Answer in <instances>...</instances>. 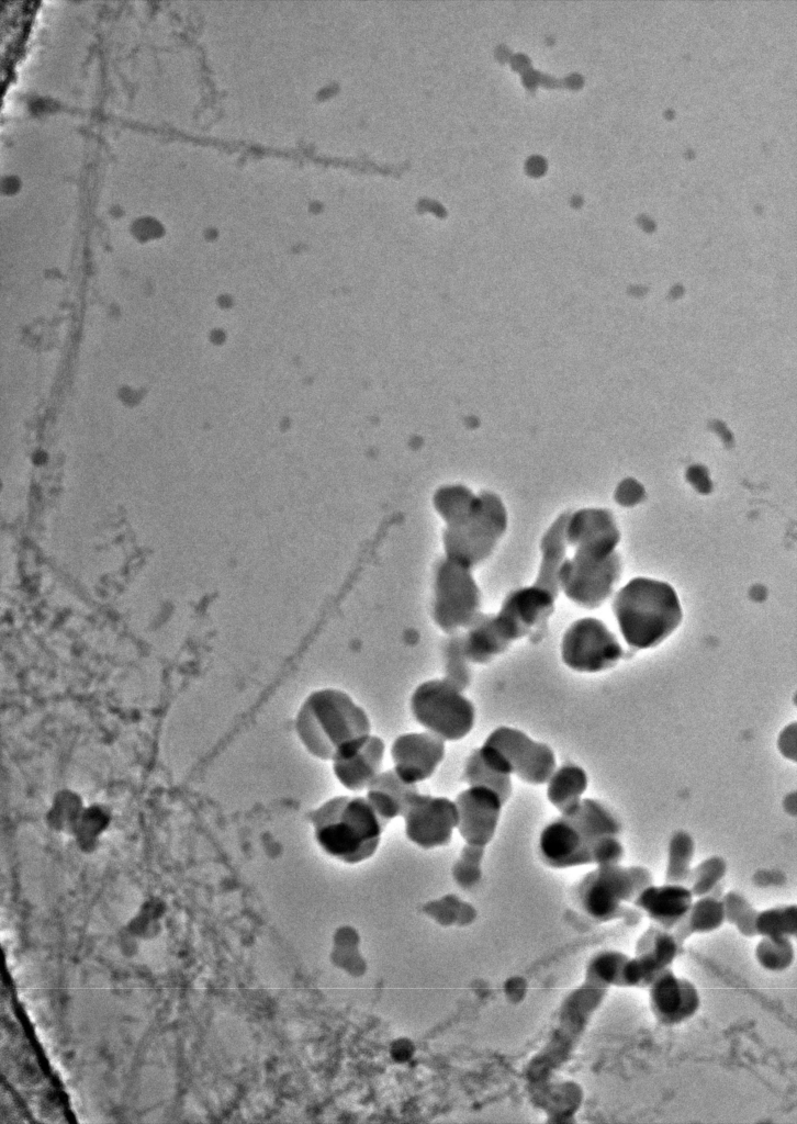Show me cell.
<instances>
[{
  "instance_id": "d4e9b609",
  "label": "cell",
  "mask_w": 797,
  "mask_h": 1124,
  "mask_svg": "<svg viewBox=\"0 0 797 1124\" xmlns=\"http://www.w3.org/2000/svg\"><path fill=\"white\" fill-rule=\"evenodd\" d=\"M587 981L597 987L639 988L632 956L608 949L595 955L587 966Z\"/></svg>"
},
{
  "instance_id": "e575fe53",
  "label": "cell",
  "mask_w": 797,
  "mask_h": 1124,
  "mask_svg": "<svg viewBox=\"0 0 797 1124\" xmlns=\"http://www.w3.org/2000/svg\"><path fill=\"white\" fill-rule=\"evenodd\" d=\"M797 723L793 721L782 729L777 737V749L788 761L797 760Z\"/></svg>"
},
{
  "instance_id": "52a82bcc",
  "label": "cell",
  "mask_w": 797,
  "mask_h": 1124,
  "mask_svg": "<svg viewBox=\"0 0 797 1124\" xmlns=\"http://www.w3.org/2000/svg\"><path fill=\"white\" fill-rule=\"evenodd\" d=\"M482 614V593L473 570L446 557L437 560L431 578L430 616L447 636L463 631Z\"/></svg>"
},
{
  "instance_id": "4fadbf2b",
  "label": "cell",
  "mask_w": 797,
  "mask_h": 1124,
  "mask_svg": "<svg viewBox=\"0 0 797 1124\" xmlns=\"http://www.w3.org/2000/svg\"><path fill=\"white\" fill-rule=\"evenodd\" d=\"M402 818L407 840L423 850L447 846L458 823L453 799L420 791L414 796Z\"/></svg>"
},
{
  "instance_id": "d6a6232c",
  "label": "cell",
  "mask_w": 797,
  "mask_h": 1124,
  "mask_svg": "<svg viewBox=\"0 0 797 1124\" xmlns=\"http://www.w3.org/2000/svg\"><path fill=\"white\" fill-rule=\"evenodd\" d=\"M725 911V922L732 924L740 934L745 937H754L755 917L757 910L740 892L729 890L721 895Z\"/></svg>"
},
{
  "instance_id": "44dd1931",
  "label": "cell",
  "mask_w": 797,
  "mask_h": 1124,
  "mask_svg": "<svg viewBox=\"0 0 797 1124\" xmlns=\"http://www.w3.org/2000/svg\"><path fill=\"white\" fill-rule=\"evenodd\" d=\"M460 639L468 661L478 665L492 662L513 644L501 630L494 612H482L460 632Z\"/></svg>"
},
{
  "instance_id": "ba28073f",
  "label": "cell",
  "mask_w": 797,
  "mask_h": 1124,
  "mask_svg": "<svg viewBox=\"0 0 797 1124\" xmlns=\"http://www.w3.org/2000/svg\"><path fill=\"white\" fill-rule=\"evenodd\" d=\"M409 710L424 730L446 742L464 739L475 723L473 702L444 677L418 684L409 697Z\"/></svg>"
},
{
  "instance_id": "d6986e66",
  "label": "cell",
  "mask_w": 797,
  "mask_h": 1124,
  "mask_svg": "<svg viewBox=\"0 0 797 1124\" xmlns=\"http://www.w3.org/2000/svg\"><path fill=\"white\" fill-rule=\"evenodd\" d=\"M384 754L383 739L371 734L359 749L332 762L333 774L347 790H366L381 772Z\"/></svg>"
},
{
  "instance_id": "1f68e13d",
  "label": "cell",
  "mask_w": 797,
  "mask_h": 1124,
  "mask_svg": "<svg viewBox=\"0 0 797 1124\" xmlns=\"http://www.w3.org/2000/svg\"><path fill=\"white\" fill-rule=\"evenodd\" d=\"M727 873L726 861L717 855L701 861L691 869L686 886L694 898L703 897L715 892L720 888V883Z\"/></svg>"
},
{
  "instance_id": "cb8c5ba5",
  "label": "cell",
  "mask_w": 797,
  "mask_h": 1124,
  "mask_svg": "<svg viewBox=\"0 0 797 1124\" xmlns=\"http://www.w3.org/2000/svg\"><path fill=\"white\" fill-rule=\"evenodd\" d=\"M546 796L551 806L560 813L575 809L584 798L588 776L586 771L574 763L557 766L547 783Z\"/></svg>"
},
{
  "instance_id": "836d02e7",
  "label": "cell",
  "mask_w": 797,
  "mask_h": 1124,
  "mask_svg": "<svg viewBox=\"0 0 797 1124\" xmlns=\"http://www.w3.org/2000/svg\"><path fill=\"white\" fill-rule=\"evenodd\" d=\"M444 649V678L465 690L471 683L470 662L461 645L460 632L448 636Z\"/></svg>"
},
{
  "instance_id": "8fae6325",
  "label": "cell",
  "mask_w": 797,
  "mask_h": 1124,
  "mask_svg": "<svg viewBox=\"0 0 797 1124\" xmlns=\"http://www.w3.org/2000/svg\"><path fill=\"white\" fill-rule=\"evenodd\" d=\"M560 656L568 668L593 674L614 667L625 656V651L604 621L583 617L564 630Z\"/></svg>"
},
{
  "instance_id": "484cf974",
  "label": "cell",
  "mask_w": 797,
  "mask_h": 1124,
  "mask_svg": "<svg viewBox=\"0 0 797 1124\" xmlns=\"http://www.w3.org/2000/svg\"><path fill=\"white\" fill-rule=\"evenodd\" d=\"M721 895L716 890L693 900L687 913L672 930L682 944L695 934L711 933L722 926L725 911Z\"/></svg>"
},
{
  "instance_id": "277c9868",
  "label": "cell",
  "mask_w": 797,
  "mask_h": 1124,
  "mask_svg": "<svg viewBox=\"0 0 797 1124\" xmlns=\"http://www.w3.org/2000/svg\"><path fill=\"white\" fill-rule=\"evenodd\" d=\"M611 608L621 636L636 650L659 645L683 618L673 586L650 577L630 580L615 594Z\"/></svg>"
},
{
  "instance_id": "e0dca14e",
  "label": "cell",
  "mask_w": 797,
  "mask_h": 1124,
  "mask_svg": "<svg viewBox=\"0 0 797 1124\" xmlns=\"http://www.w3.org/2000/svg\"><path fill=\"white\" fill-rule=\"evenodd\" d=\"M565 538L574 552L607 555L617 551L620 531L608 509L585 507L568 512Z\"/></svg>"
},
{
  "instance_id": "5bb4252c",
  "label": "cell",
  "mask_w": 797,
  "mask_h": 1124,
  "mask_svg": "<svg viewBox=\"0 0 797 1124\" xmlns=\"http://www.w3.org/2000/svg\"><path fill=\"white\" fill-rule=\"evenodd\" d=\"M458 812L457 831L464 843L486 847L494 839L502 809L499 795L483 786H467L453 799Z\"/></svg>"
},
{
  "instance_id": "2e32d148",
  "label": "cell",
  "mask_w": 797,
  "mask_h": 1124,
  "mask_svg": "<svg viewBox=\"0 0 797 1124\" xmlns=\"http://www.w3.org/2000/svg\"><path fill=\"white\" fill-rule=\"evenodd\" d=\"M647 988L651 1012L664 1026L681 1024L699 1010L697 987L689 979L676 975L671 967L656 974Z\"/></svg>"
},
{
  "instance_id": "6da1fadb",
  "label": "cell",
  "mask_w": 797,
  "mask_h": 1124,
  "mask_svg": "<svg viewBox=\"0 0 797 1124\" xmlns=\"http://www.w3.org/2000/svg\"><path fill=\"white\" fill-rule=\"evenodd\" d=\"M621 824L602 801L583 798L575 809L548 822L538 839L541 861L555 869L620 863Z\"/></svg>"
},
{
  "instance_id": "ac0fdd59",
  "label": "cell",
  "mask_w": 797,
  "mask_h": 1124,
  "mask_svg": "<svg viewBox=\"0 0 797 1124\" xmlns=\"http://www.w3.org/2000/svg\"><path fill=\"white\" fill-rule=\"evenodd\" d=\"M694 896L684 884L653 883L644 887L631 904L644 913L652 923L665 930H673L687 913Z\"/></svg>"
},
{
  "instance_id": "7a4b0ae2",
  "label": "cell",
  "mask_w": 797,
  "mask_h": 1124,
  "mask_svg": "<svg viewBox=\"0 0 797 1124\" xmlns=\"http://www.w3.org/2000/svg\"><path fill=\"white\" fill-rule=\"evenodd\" d=\"M294 729L307 753L330 762L352 753L372 734L368 712L335 687L315 689L304 698Z\"/></svg>"
},
{
  "instance_id": "f546056e",
  "label": "cell",
  "mask_w": 797,
  "mask_h": 1124,
  "mask_svg": "<svg viewBox=\"0 0 797 1124\" xmlns=\"http://www.w3.org/2000/svg\"><path fill=\"white\" fill-rule=\"evenodd\" d=\"M694 854L695 841L692 835L683 830L674 832L667 845L665 881L686 885Z\"/></svg>"
},
{
  "instance_id": "3957f363",
  "label": "cell",
  "mask_w": 797,
  "mask_h": 1124,
  "mask_svg": "<svg viewBox=\"0 0 797 1124\" xmlns=\"http://www.w3.org/2000/svg\"><path fill=\"white\" fill-rule=\"evenodd\" d=\"M318 847L345 864H359L378 851L386 824L366 797L339 795L312 810L308 816Z\"/></svg>"
},
{
  "instance_id": "30bf717a",
  "label": "cell",
  "mask_w": 797,
  "mask_h": 1124,
  "mask_svg": "<svg viewBox=\"0 0 797 1124\" xmlns=\"http://www.w3.org/2000/svg\"><path fill=\"white\" fill-rule=\"evenodd\" d=\"M621 570L618 551L607 555L574 552L560 569L559 592L582 608H598L611 596Z\"/></svg>"
},
{
  "instance_id": "4dcf8cb0",
  "label": "cell",
  "mask_w": 797,
  "mask_h": 1124,
  "mask_svg": "<svg viewBox=\"0 0 797 1124\" xmlns=\"http://www.w3.org/2000/svg\"><path fill=\"white\" fill-rule=\"evenodd\" d=\"M754 956L763 969L772 973L784 971L794 962V944L789 937H760Z\"/></svg>"
},
{
  "instance_id": "9c48e42d",
  "label": "cell",
  "mask_w": 797,
  "mask_h": 1124,
  "mask_svg": "<svg viewBox=\"0 0 797 1124\" xmlns=\"http://www.w3.org/2000/svg\"><path fill=\"white\" fill-rule=\"evenodd\" d=\"M653 883L651 872L640 865L620 863L597 865L576 885V898L582 909L597 920L620 918L636 896Z\"/></svg>"
},
{
  "instance_id": "5b68a950",
  "label": "cell",
  "mask_w": 797,
  "mask_h": 1124,
  "mask_svg": "<svg viewBox=\"0 0 797 1124\" xmlns=\"http://www.w3.org/2000/svg\"><path fill=\"white\" fill-rule=\"evenodd\" d=\"M508 527V512L501 496L479 492L474 509L457 524L444 526V557L474 570L496 550Z\"/></svg>"
},
{
  "instance_id": "ffe728a7",
  "label": "cell",
  "mask_w": 797,
  "mask_h": 1124,
  "mask_svg": "<svg viewBox=\"0 0 797 1124\" xmlns=\"http://www.w3.org/2000/svg\"><path fill=\"white\" fill-rule=\"evenodd\" d=\"M683 944L672 930L652 923L638 938L635 957L643 979L644 988L661 970L671 967Z\"/></svg>"
},
{
  "instance_id": "4316f807",
  "label": "cell",
  "mask_w": 797,
  "mask_h": 1124,
  "mask_svg": "<svg viewBox=\"0 0 797 1124\" xmlns=\"http://www.w3.org/2000/svg\"><path fill=\"white\" fill-rule=\"evenodd\" d=\"M479 502V492L462 483L440 485L431 496V505L444 526L457 524L468 516Z\"/></svg>"
},
{
  "instance_id": "83f0119b",
  "label": "cell",
  "mask_w": 797,
  "mask_h": 1124,
  "mask_svg": "<svg viewBox=\"0 0 797 1124\" xmlns=\"http://www.w3.org/2000/svg\"><path fill=\"white\" fill-rule=\"evenodd\" d=\"M461 779L467 786H483L496 791L506 803L513 794L512 777L489 767L481 758L478 748L465 758Z\"/></svg>"
},
{
  "instance_id": "9a60e30c",
  "label": "cell",
  "mask_w": 797,
  "mask_h": 1124,
  "mask_svg": "<svg viewBox=\"0 0 797 1124\" xmlns=\"http://www.w3.org/2000/svg\"><path fill=\"white\" fill-rule=\"evenodd\" d=\"M392 769L405 783L429 779L446 756V741L424 730L397 735L390 746Z\"/></svg>"
},
{
  "instance_id": "f1b7e54d",
  "label": "cell",
  "mask_w": 797,
  "mask_h": 1124,
  "mask_svg": "<svg viewBox=\"0 0 797 1124\" xmlns=\"http://www.w3.org/2000/svg\"><path fill=\"white\" fill-rule=\"evenodd\" d=\"M755 933L760 937H789L797 933L796 904H781L757 911Z\"/></svg>"
},
{
  "instance_id": "7c38bea8",
  "label": "cell",
  "mask_w": 797,
  "mask_h": 1124,
  "mask_svg": "<svg viewBox=\"0 0 797 1124\" xmlns=\"http://www.w3.org/2000/svg\"><path fill=\"white\" fill-rule=\"evenodd\" d=\"M555 600L551 592L531 583L509 591L494 616L503 633L514 643L541 632L554 611Z\"/></svg>"
},
{
  "instance_id": "7402d4cb",
  "label": "cell",
  "mask_w": 797,
  "mask_h": 1124,
  "mask_svg": "<svg viewBox=\"0 0 797 1124\" xmlns=\"http://www.w3.org/2000/svg\"><path fill=\"white\" fill-rule=\"evenodd\" d=\"M419 791L416 785L402 780L391 768L381 771L366 789V798L380 819L390 821L403 817L406 808Z\"/></svg>"
},
{
  "instance_id": "603a6c76",
  "label": "cell",
  "mask_w": 797,
  "mask_h": 1124,
  "mask_svg": "<svg viewBox=\"0 0 797 1124\" xmlns=\"http://www.w3.org/2000/svg\"><path fill=\"white\" fill-rule=\"evenodd\" d=\"M568 512L560 514L546 529L539 543L540 560L534 584L543 587L558 597L559 572L565 561L569 548L565 538Z\"/></svg>"
},
{
  "instance_id": "8992f818",
  "label": "cell",
  "mask_w": 797,
  "mask_h": 1124,
  "mask_svg": "<svg viewBox=\"0 0 797 1124\" xmlns=\"http://www.w3.org/2000/svg\"><path fill=\"white\" fill-rule=\"evenodd\" d=\"M482 761L492 769L516 776L531 785H545L557 768L553 749L525 731L510 726L493 729L478 748Z\"/></svg>"
}]
</instances>
